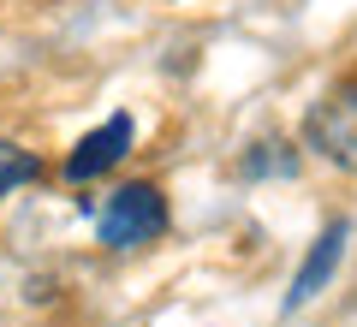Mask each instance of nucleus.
I'll return each instance as SVG.
<instances>
[{
    "label": "nucleus",
    "mask_w": 357,
    "mask_h": 327,
    "mask_svg": "<svg viewBox=\"0 0 357 327\" xmlns=\"http://www.w3.org/2000/svg\"><path fill=\"white\" fill-rule=\"evenodd\" d=\"M131 155V114H114L107 126H96L72 155H66V178L84 185V178H102L107 167H119Z\"/></svg>",
    "instance_id": "2"
},
{
    "label": "nucleus",
    "mask_w": 357,
    "mask_h": 327,
    "mask_svg": "<svg viewBox=\"0 0 357 327\" xmlns=\"http://www.w3.org/2000/svg\"><path fill=\"white\" fill-rule=\"evenodd\" d=\"M36 173H42V161H36V155L13 149V143H0V197H6V190H18V185H30Z\"/></svg>",
    "instance_id": "4"
},
{
    "label": "nucleus",
    "mask_w": 357,
    "mask_h": 327,
    "mask_svg": "<svg viewBox=\"0 0 357 327\" xmlns=\"http://www.w3.org/2000/svg\"><path fill=\"white\" fill-rule=\"evenodd\" d=\"M345 238H351V227H345V220H333V227H321V238L310 244L304 268L292 274V291H286V303H280L286 315H292V310H304L310 298H321V286L333 280V268H340V256H345Z\"/></svg>",
    "instance_id": "3"
},
{
    "label": "nucleus",
    "mask_w": 357,
    "mask_h": 327,
    "mask_svg": "<svg viewBox=\"0 0 357 327\" xmlns=\"http://www.w3.org/2000/svg\"><path fill=\"white\" fill-rule=\"evenodd\" d=\"M96 232L107 250H143L167 232V197L155 185H119L96 214Z\"/></svg>",
    "instance_id": "1"
},
{
    "label": "nucleus",
    "mask_w": 357,
    "mask_h": 327,
    "mask_svg": "<svg viewBox=\"0 0 357 327\" xmlns=\"http://www.w3.org/2000/svg\"><path fill=\"white\" fill-rule=\"evenodd\" d=\"M244 173L262 178V173H292V155H280V143H262L256 155H244Z\"/></svg>",
    "instance_id": "5"
}]
</instances>
